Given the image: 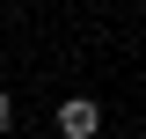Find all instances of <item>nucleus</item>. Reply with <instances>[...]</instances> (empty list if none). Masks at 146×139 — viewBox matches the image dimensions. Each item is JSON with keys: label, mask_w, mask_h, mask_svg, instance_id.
<instances>
[{"label": "nucleus", "mask_w": 146, "mask_h": 139, "mask_svg": "<svg viewBox=\"0 0 146 139\" xmlns=\"http://www.w3.org/2000/svg\"><path fill=\"white\" fill-rule=\"evenodd\" d=\"M58 132L66 139H95L102 132V110H95L88 95H73V103H58Z\"/></svg>", "instance_id": "obj_1"}, {"label": "nucleus", "mask_w": 146, "mask_h": 139, "mask_svg": "<svg viewBox=\"0 0 146 139\" xmlns=\"http://www.w3.org/2000/svg\"><path fill=\"white\" fill-rule=\"evenodd\" d=\"M7 124H15V103H7V95H0V132H7Z\"/></svg>", "instance_id": "obj_2"}]
</instances>
